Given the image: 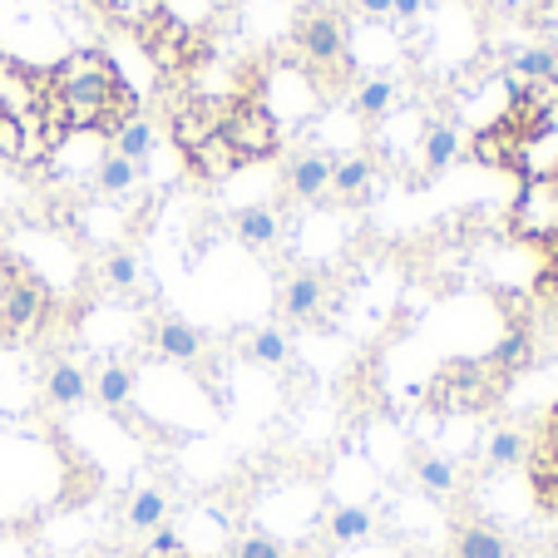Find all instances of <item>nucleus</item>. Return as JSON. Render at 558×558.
<instances>
[{
	"label": "nucleus",
	"instance_id": "40",
	"mask_svg": "<svg viewBox=\"0 0 558 558\" xmlns=\"http://www.w3.org/2000/svg\"><path fill=\"white\" fill-rule=\"evenodd\" d=\"M0 337H5V322H0Z\"/></svg>",
	"mask_w": 558,
	"mask_h": 558
},
{
	"label": "nucleus",
	"instance_id": "38",
	"mask_svg": "<svg viewBox=\"0 0 558 558\" xmlns=\"http://www.w3.org/2000/svg\"><path fill=\"white\" fill-rule=\"evenodd\" d=\"M544 292L558 296V257H554V267H548V277H544Z\"/></svg>",
	"mask_w": 558,
	"mask_h": 558
},
{
	"label": "nucleus",
	"instance_id": "35",
	"mask_svg": "<svg viewBox=\"0 0 558 558\" xmlns=\"http://www.w3.org/2000/svg\"><path fill=\"white\" fill-rule=\"evenodd\" d=\"M0 158H21V119H0Z\"/></svg>",
	"mask_w": 558,
	"mask_h": 558
},
{
	"label": "nucleus",
	"instance_id": "24",
	"mask_svg": "<svg viewBox=\"0 0 558 558\" xmlns=\"http://www.w3.org/2000/svg\"><path fill=\"white\" fill-rule=\"evenodd\" d=\"M454 158H460V134L450 124H435L430 138H425V169L440 173V169H450Z\"/></svg>",
	"mask_w": 558,
	"mask_h": 558
},
{
	"label": "nucleus",
	"instance_id": "12",
	"mask_svg": "<svg viewBox=\"0 0 558 558\" xmlns=\"http://www.w3.org/2000/svg\"><path fill=\"white\" fill-rule=\"evenodd\" d=\"M189 169L198 173V179H213V183H218V179H228V173H238V154L228 148V138H222V134H213L208 144L189 154Z\"/></svg>",
	"mask_w": 558,
	"mask_h": 558
},
{
	"label": "nucleus",
	"instance_id": "11",
	"mask_svg": "<svg viewBox=\"0 0 558 558\" xmlns=\"http://www.w3.org/2000/svg\"><path fill=\"white\" fill-rule=\"evenodd\" d=\"M331 173H337V158L327 154H302L292 163V173H287V183H292L296 198H322V193L331 189Z\"/></svg>",
	"mask_w": 558,
	"mask_h": 558
},
{
	"label": "nucleus",
	"instance_id": "5",
	"mask_svg": "<svg viewBox=\"0 0 558 558\" xmlns=\"http://www.w3.org/2000/svg\"><path fill=\"white\" fill-rule=\"evenodd\" d=\"M524 179H558V109L544 114L538 124L519 129V163Z\"/></svg>",
	"mask_w": 558,
	"mask_h": 558
},
{
	"label": "nucleus",
	"instance_id": "37",
	"mask_svg": "<svg viewBox=\"0 0 558 558\" xmlns=\"http://www.w3.org/2000/svg\"><path fill=\"white\" fill-rule=\"evenodd\" d=\"M425 0H390V15H401V21H415L421 15Z\"/></svg>",
	"mask_w": 558,
	"mask_h": 558
},
{
	"label": "nucleus",
	"instance_id": "30",
	"mask_svg": "<svg viewBox=\"0 0 558 558\" xmlns=\"http://www.w3.org/2000/svg\"><path fill=\"white\" fill-rule=\"evenodd\" d=\"M390 99H396V89H390V80H366L361 85V95H356V109H361V119H380L390 109Z\"/></svg>",
	"mask_w": 558,
	"mask_h": 558
},
{
	"label": "nucleus",
	"instance_id": "31",
	"mask_svg": "<svg viewBox=\"0 0 558 558\" xmlns=\"http://www.w3.org/2000/svg\"><path fill=\"white\" fill-rule=\"evenodd\" d=\"M524 460V435L519 430H499L495 440H489V464H499V470H505V464H519Z\"/></svg>",
	"mask_w": 558,
	"mask_h": 558
},
{
	"label": "nucleus",
	"instance_id": "33",
	"mask_svg": "<svg viewBox=\"0 0 558 558\" xmlns=\"http://www.w3.org/2000/svg\"><path fill=\"white\" fill-rule=\"evenodd\" d=\"M232 558H282V544L267 538V534H247V538H238Z\"/></svg>",
	"mask_w": 558,
	"mask_h": 558
},
{
	"label": "nucleus",
	"instance_id": "29",
	"mask_svg": "<svg viewBox=\"0 0 558 558\" xmlns=\"http://www.w3.org/2000/svg\"><path fill=\"white\" fill-rule=\"evenodd\" d=\"M287 351H292V347H287L282 331H277V327H263V331L253 337V347H247V356H253L257 366H282Z\"/></svg>",
	"mask_w": 558,
	"mask_h": 558
},
{
	"label": "nucleus",
	"instance_id": "3",
	"mask_svg": "<svg viewBox=\"0 0 558 558\" xmlns=\"http://www.w3.org/2000/svg\"><path fill=\"white\" fill-rule=\"evenodd\" d=\"M509 228L524 243H558V179H524Z\"/></svg>",
	"mask_w": 558,
	"mask_h": 558
},
{
	"label": "nucleus",
	"instance_id": "13",
	"mask_svg": "<svg viewBox=\"0 0 558 558\" xmlns=\"http://www.w3.org/2000/svg\"><path fill=\"white\" fill-rule=\"evenodd\" d=\"M99 11L109 15L114 25H124V31H144V25H154L158 15H163V0H95Z\"/></svg>",
	"mask_w": 558,
	"mask_h": 558
},
{
	"label": "nucleus",
	"instance_id": "27",
	"mask_svg": "<svg viewBox=\"0 0 558 558\" xmlns=\"http://www.w3.org/2000/svg\"><path fill=\"white\" fill-rule=\"evenodd\" d=\"M95 396L105 405H124L129 396H134V376H129L124 366H105L99 371V380H95Z\"/></svg>",
	"mask_w": 558,
	"mask_h": 558
},
{
	"label": "nucleus",
	"instance_id": "34",
	"mask_svg": "<svg viewBox=\"0 0 558 558\" xmlns=\"http://www.w3.org/2000/svg\"><path fill=\"white\" fill-rule=\"evenodd\" d=\"M105 277H109L114 287H134V282H138V257H134V253H114V257L105 263Z\"/></svg>",
	"mask_w": 558,
	"mask_h": 558
},
{
	"label": "nucleus",
	"instance_id": "8",
	"mask_svg": "<svg viewBox=\"0 0 558 558\" xmlns=\"http://www.w3.org/2000/svg\"><path fill=\"white\" fill-rule=\"evenodd\" d=\"M45 316V287L25 267H11V296H5V337H25Z\"/></svg>",
	"mask_w": 558,
	"mask_h": 558
},
{
	"label": "nucleus",
	"instance_id": "10",
	"mask_svg": "<svg viewBox=\"0 0 558 558\" xmlns=\"http://www.w3.org/2000/svg\"><path fill=\"white\" fill-rule=\"evenodd\" d=\"M474 158H480V163H489V169H514V163H519V129L509 124V119L489 124L485 134L474 138Z\"/></svg>",
	"mask_w": 558,
	"mask_h": 558
},
{
	"label": "nucleus",
	"instance_id": "16",
	"mask_svg": "<svg viewBox=\"0 0 558 558\" xmlns=\"http://www.w3.org/2000/svg\"><path fill=\"white\" fill-rule=\"evenodd\" d=\"M154 341H158V351L173 361H193L203 351V337L189 327V322H163V327L154 331Z\"/></svg>",
	"mask_w": 558,
	"mask_h": 558
},
{
	"label": "nucleus",
	"instance_id": "26",
	"mask_svg": "<svg viewBox=\"0 0 558 558\" xmlns=\"http://www.w3.org/2000/svg\"><path fill=\"white\" fill-rule=\"evenodd\" d=\"M371 524H376V519H371V509L347 505V509H337V514H331V538H337V544H356V538L371 534Z\"/></svg>",
	"mask_w": 558,
	"mask_h": 558
},
{
	"label": "nucleus",
	"instance_id": "1",
	"mask_svg": "<svg viewBox=\"0 0 558 558\" xmlns=\"http://www.w3.org/2000/svg\"><path fill=\"white\" fill-rule=\"evenodd\" d=\"M50 105L60 109L64 129H105L114 134V105H119V64L105 50H74L54 64V74L45 80Z\"/></svg>",
	"mask_w": 558,
	"mask_h": 558
},
{
	"label": "nucleus",
	"instance_id": "36",
	"mask_svg": "<svg viewBox=\"0 0 558 558\" xmlns=\"http://www.w3.org/2000/svg\"><path fill=\"white\" fill-rule=\"evenodd\" d=\"M356 11L366 15V21H386V15H390V0H356Z\"/></svg>",
	"mask_w": 558,
	"mask_h": 558
},
{
	"label": "nucleus",
	"instance_id": "19",
	"mask_svg": "<svg viewBox=\"0 0 558 558\" xmlns=\"http://www.w3.org/2000/svg\"><path fill=\"white\" fill-rule=\"evenodd\" d=\"M163 514H169V495L163 489H138L129 499V529H163Z\"/></svg>",
	"mask_w": 558,
	"mask_h": 558
},
{
	"label": "nucleus",
	"instance_id": "2",
	"mask_svg": "<svg viewBox=\"0 0 558 558\" xmlns=\"http://www.w3.org/2000/svg\"><path fill=\"white\" fill-rule=\"evenodd\" d=\"M218 134L228 138V148L238 154V163L267 158V154H277V144H282V134H277V119L267 114L257 99H232L228 114H222Z\"/></svg>",
	"mask_w": 558,
	"mask_h": 558
},
{
	"label": "nucleus",
	"instance_id": "9",
	"mask_svg": "<svg viewBox=\"0 0 558 558\" xmlns=\"http://www.w3.org/2000/svg\"><path fill=\"white\" fill-rule=\"evenodd\" d=\"M302 54H312L316 64H337L347 54V31L331 11H312L302 21Z\"/></svg>",
	"mask_w": 558,
	"mask_h": 558
},
{
	"label": "nucleus",
	"instance_id": "28",
	"mask_svg": "<svg viewBox=\"0 0 558 558\" xmlns=\"http://www.w3.org/2000/svg\"><path fill=\"white\" fill-rule=\"evenodd\" d=\"M138 179V163H129V158L119 154H105V163H99V189L105 193H129Z\"/></svg>",
	"mask_w": 558,
	"mask_h": 558
},
{
	"label": "nucleus",
	"instance_id": "20",
	"mask_svg": "<svg viewBox=\"0 0 558 558\" xmlns=\"http://www.w3.org/2000/svg\"><path fill=\"white\" fill-rule=\"evenodd\" d=\"M454 554H460V558H509V544L495 534V529L470 524L460 534V544H454Z\"/></svg>",
	"mask_w": 558,
	"mask_h": 558
},
{
	"label": "nucleus",
	"instance_id": "15",
	"mask_svg": "<svg viewBox=\"0 0 558 558\" xmlns=\"http://www.w3.org/2000/svg\"><path fill=\"white\" fill-rule=\"evenodd\" d=\"M282 306H287V316H292V322H312V316L322 312V277H312V272L292 277V282H287Z\"/></svg>",
	"mask_w": 558,
	"mask_h": 558
},
{
	"label": "nucleus",
	"instance_id": "6",
	"mask_svg": "<svg viewBox=\"0 0 558 558\" xmlns=\"http://www.w3.org/2000/svg\"><path fill=\"white\" fill-rule=\"evenodd\" d=\"M45 95H50V89H45V80H35L21 60L0 54V119L35 114V109L45 105Z\"/></svg>",
	"mask_w": 558,
	"mask_h": 558
},
{
	"label": "nucleus",
	"instance_id": "21",
	"mask_svg": "<svg viewBox=\"0 0 558 558\" xmlns=\"http://www.w3.org/2000/svg\"><path fill=\"white\" fill-rule=\"evenodd\" d=\"M114 144H109V154H119V158H129V163H144L148 158V148H154V129L144 124V119H134V124H124L119 134H109Z\"/></svg>",
	"mask_w": 558,
	"mask_h": 558
},
{
	"label": "nucleus",
	"instance_id": "25",
	"mask_svg": "<svg viewBox=\"0 0 558 558\" xmlns=\"http://www.w3.org/2000/svg\"><path fill=\"white\" fill-rule=\"evenodd\" d=\"M514 80H519V85H534V80H558V54L554 50L514 54Z\"/></svg>",
	"mask_w": 558,
	"mask_h": 558
},
{
	"label": "nucleus",
	"instance_id": "17",
	"mask_svg": "<svg viewBox=\"0 0 558 558\" xmlns=\"http://www.w3.org/2000/svg\"><path fill=\"white\" fill-rule=\"evenodd\" d=\"M529 361H534V341H529V331H509V337L495 347L489 366H495L499 376H514V371H524Z\"/></svg>",
	"mask_w": 558,
	"mask_h": 558
},
{
	"label": "nucleus",
	"instance_id": "32",
	"mask_svg": "<svg viewBox=\"0 0 558 558\" xmlns=\"http://www.w3.org/2000/svg\"><path fill=\"white\" fill-rule=\"evenodd\" d=\"M421 485L430 495H450L454 489V464L450 460H421Z\"/></svg>",
	"mask_w": 558,
	"mask_h": 558
},
{
	"label": "nucleus",
	"instance_id": "7",
	"mask_svg": "<svg viewBox=\"0 0 558 558\" xmlns=\"http://www.w3.org/2000/svg\"><path fill=\"white\" fill-rule=\"evenodd\" d=\"M222 114H228V105H218V99H203V95L183 99V105L173 109V144H179L183 154L203 148L222 129Z\"/></svg>",
	"mask_w": 558,
	"mask_h": 558
},
{
	"label": "nucleus",
	"instance_id": "22",
	"mask_svg": "<svg viewBox=\"0 0 558 558\" xmlns=\"http://www.w3.org/2000/svg\"><path fill=\"white\" fill-rule=\"evenodd\" d=\"M331 189L341 193V198H361V193L371 189V158L351 154L337 163V173H331Z\"/></svg>",
	"mask_w": 558,
	"mask_h": 558
},
{
	"label": "nucleus",
	"instance_id": "4",
	"mask_svg": "<svg viewBox=\"0 0 558 558\" xmlns=\"http://www.w3.org/2000/svg\"><path fill=\"white\" fill-rule=\"evenodd\" d=\"M138 40H144V50H148V60L158 64L163 74H179V70H189L193 60H198V35H193V25L189 21H179V15H158L154 25H144L138 31Z\"/></svg>",
	"mask_w": 558,
	"mask_h": 558
},
{
	"label": "nucleus",
	"instance_id": "14",
	"mask_svg": "<svg viewBox=\"0 0 558 558\" xmlns=\"http://www.w3.org/2000/svg\"><path fill=\"white\" fill-rule=\"evenodd\" d=\"M45 396H50L54 405H80L89 396V376L74 361H60V366L50 371V380H45Z\"/></svg>",
	"mask_w": 558,
	"mask_h": 558
},
{
	"label": "nucleus",
	"instance_id": "23",
	"mask_svg": "<svg viewBox=\"0 0 558 558\" xmlns=\"http://www.w3.org/2000/svg\"><path fill=\"white\" fill-rule=\"evenodd\" d=\"M529 470H534L538 505H544V509H554V514H558V454L544 445V450H538L534 460H529Z\"/></svg>",
	"mask_w": 558,
	"mask_h": 558
},
{
	"label": "nucleus",
	"instance_id": "39",
	"mask_svg": "<svg viewBox=\"0 0 558 558\" xmlns=\"http://www.w3.org/2000/svg\"><path fill=\"white\" fill-rule=\"evenodd\" d=\"M544 445L558 454V415H554V425H548V440H544Z\"/></svg>",
	"mask_w": 558,
	"mask_h": 558
},
{
	"label": "nucleus",
	"instance_id": "18",
	"mask_svg": "<svg viewBox=\"0 0 558 558\" xmlns=\"http://www.w3.org/2000/svg\"><path fill=\"white\" fill-rule=\"evenodd\" d=\"M238 238L247 247H272L277 243V213L272 208H243L238 213Z\"/></svg>",
	"mask_w": 558,
	"mask_h": 558
}]
</instances>
